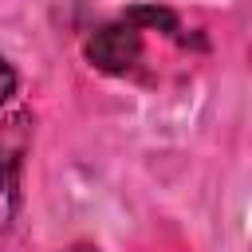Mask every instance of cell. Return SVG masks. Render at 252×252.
Segmentation results:
<instances>
[{"label": "cell", "mask_w": 252, "mask_h": 252, "mask_svg": "<svg viewBox=\"0 0 252 252\" xmlns=\"http://www.w3.org/2000/svg\"><path fill=\"white\" fill-rule=\"evenodd\" d=\"M16 87H20V75H16V67L0 55V110L12 102V94H16Z\"/></svg>", "instance_id": "4"}, {"label": "cell", "mask_w": 252, "mask_h": 252, "mask_svg": "<svg viewBox=\"0 0 252 252\" xmlns=\"http://www.w3.org/2000/svg\"><path fill=\"white\" fill-rule=\"evenodd\" d=\"M87 63L102 75H130L142 59V28H134L126 16L114 24H102L87 39Z\"/></svg>", "instance_id": "1"}, {"label": "cell", "mask_w": 252, "mask_h": 252, "mask_svg": "<svg viewBox=\"0 0 252 252\" xmlns=\"http://www.w3.org/2000/svg\"><path fill=\"white\" fill-rule=\"evenodd\" d=\"M59 252H98V244H91V240H79V244H67V248H59Z\"/></svg>", "instance_id": "5"}, {"label": "cell", "mask_w": 252, "mask_h": 252, "mask_svg": "<svg viewBox=\"0 0 252 252\" xmlns=\"http://www.w3.org/2000/svg\"><path fill=\"white\" fill-rule=\"evenodd\" d=\"M28 154V114H12L0 130V224L12 220L20 205V169Z\"/></svg>", "instance_id": "2"}, {"label": "cell", "mask_w": 252, "mask_h": 252, "mask_svg": "<svg viewBox=\"0 0 252 252\" xmlns=\"http://www.w3.org/2000/svg\"><path fill=\"white\" fill-rule=\"evenodd\" d=\"M134 28H142V32H165V35H173V39H185L181 35V24H177V16L169 12V8H158V4H134V8H126L122 12Z\"/></svg>", "instance_id": "3"}]
</instances>
